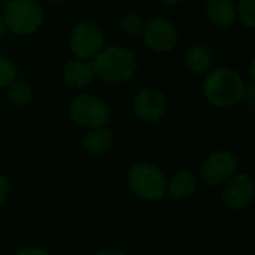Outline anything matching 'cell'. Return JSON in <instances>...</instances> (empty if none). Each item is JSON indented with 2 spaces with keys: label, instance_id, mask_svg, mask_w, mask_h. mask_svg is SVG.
Wrapping results in <instances>:
<instances>
[{
  "label": "cell",
  "instance_id": "27",
  "mask_svg": "<svg viewBox=\"0 0 255 255\" xmlns=\"http://www.w3.org/2000/svg\"><path fill=\"white\" fill-rule=\"evenodd\" d=\"M0 255H1V254H0Z\"/></svg>",
  "mask_w": 255,
  "mask_h": 255
},
{
  "label": "cell",
  "instance_id": "4",
  "mask_svg": "<svg viewBox=\"0 0 255 255\" xmlns=\"http://www.w3.org/2000/svg\"><path fill=\"white\" fill-rule=\"evenodd\" d=\"M3 21L15 34H31L40 27L43 10L36 0H9L4 6Z\"/></svg>",
  "mask_w": 255,
  "mask_h": 255
},
{
  "label": "cell",
  "instance_id": "12",
  "mask_svg": "<svg viewBox=\"0 0 255 255\" xmlns=\"http://www.w3.org/2000/svg\"><path fill=\"white\" fill-rule=\"evenodd\" d=\"M197 190V176L190 170H179L167 182V194L173 200H184L193 196Z\"/></svg>",
  "mask_w": 255,
  "mask_h": 255
},
{
  "label": "cell",
  "instance_id": "3",
  "mask_svg": "<svg viewBox=\"0 0 255 255\" xmlns=\"http://www.w3.org/2000/svg\"><path fill=\"white\" fill-rule=\"evenodd\" d=\"M130 191L143 202H160L167 194V179L160 167L151 163L134 164L127 175Z\"/></svg>",
  "mask_w": 255,
  "mask_h": 255
},
{
  "label": "cell",
  "instance_id": "13",
  "mask_svg": "<svg viewBox=\"0 0 255 255\" xmlns=\"http://www.w3.org/2000/svg\"><path fill=\"white\" fill-rule=\"evenodd\" d=\"M206 13L218 27H229L236 21V4L233 0H208Z\"/></svg>",
  "mask_w": 255,
  "mask_h": 255
},
{
  "label": "cell",
  "instance_id": "16",
  "mask_svg": "<svg viewBox=\"0 0 255 255\" xmlns=\"http://www.w3.org/2000/svg\"><path fill=\"white\" fill-rule=\"evenodd\" d=\"M7 96L9 99L19 105V106H25L31 102L33 99V91L31 88L21 79H13L9 85H7Z\"/></svg>",
  "mask_w": 255,
  "mask_h": 255
},
{
  "label": "cell",
  "instance_id": "5",
  "mask_svg": "<svg viewBox=\"0 0 255 255\" xmlns=\"http://www.w3.org/2000/svg\"><path fill=\"white\" fill-rule=\"evenodd\" d=\"M70 117L78 126L85 128L103 127L109 123V108L102 99L93 94H82L72 102Z\"/></svg>",
  "mask_w": 255,
  "mask_h": 255
},
{
  "label": "cell",
  "instance_id": "14",
  "mask_svg": "<svg viewBox=\"0 0 255 255\" xmlns=\"http://www.w3.org/2000/svg\"><path fill=\"white\" fill-rule=\"evenodd\" d=\"M112 131L103 126V127H96L91 128L85 137H84V148L87 149V152H90L91 155H103L109 151L111 145H112Z\"/></svg>",
  "mask_w": 255,
  "mask_h": 255
},
{
  "label": "cell",
  "instance_id": "8",
  "mask_svg": "<svg viewBox=\"0 0 255 255\" xmlns=\"http://www.w3.org/2000/svg\"><path fill=\"white\" fill-rule=\"evenodd\" d=\"M145 43L157 52H166L175 48L178 42V31L175 25L161 16H154L143 22L142 30Z\"/></svg>",
  "mask_w": 255,
  "mask_h": 255
},
{
  "label": "cell",
  "instance_id": "21",
  "mask_svg": "<svg viewBox=\"0 0 255 255\" xmlns=\"http://www.w3.org/2000/svg\"><path fill=\"white\" fill-rule=\"evenodd\" d=\"M16 255H51L49 253H46L45 250H40L37 247H28V248H22L19 250Z\"/></svg>",
  "mask_w": 255,
  "mask_h": 255
},
{
  "label": "cell",
  "instance_id": "19",
  "mask_svg": "<svg viewBox=\"0 0 255 255\" xmlns=\"http://www.w3.org/2000/svg\"><path fill=\"white\" fill-rule=\"evenodd\" d=\"M121 27L126 33L128 34H140L143 30V22L140 19L139 15L136 13H128L123 18L121 21Z\"/></svg>",
  "mask_w": 255,
  "mask_h": 255
},
{
  "label": "cell",
  "instance_id": "9",
  "mask_svg": "<svg viewBox=\"0 0 255 255\" xmlns=\"http://www.w3.org/2000/svg\"><path fill=\"white\" fill-rule=\"evenodd\" d=\"M224 205L232 211L245 209L254 199V182L245 173H235L224 185L221 193Z\"/></svg>",
  "mask_w": 255,
  "mask_h": 255
},
{
  "label": "cell",
  "instance_id": "20",
  "mask_svg": "<svg viewBox=\"0 0 255 255\" xmlns=\"http://www.w3.org/2000/svg\"><path fill=\"white\" fill-rule=\"evenodd\" d=\"M9 181L4 175L0 173V205H3L7 199V194H9Z\"/></svg>",
  "mask_w": 255,
  "mask_h": 255
},
{
  "label": "cell",
  "instance_id": "6",
  "mask_svg": "<svg viewBox=\"0 0 255 255\" xmlns=\"http://www.w3.org/2000/svg\"><path fill=\"white\" fill-rule=\"evenodd\" d=\"M235 173H238V160L230 151H214L211 152L202 167L200 176L211 187L224 185Z\"/></svg>",
  "mask_w": 255,
  "mask_h": 255
},
{
  "label": "cell",
  "instance_id": "15",
  "mask_svg": "<svg viewBox=\"0 0 255 255\" xmlns=\"http://www.w3.org/2000/svg\"><path fill=\"white\" fill-rule=\"evenodd\" d=\"M184 63L193 73H205L212 64V55L203 45H191L184 54Z\"/></svg>",
  "mask_w": 255,
  "mask_h": 255
},
{
  "label": "cell",
  "instance_id": "26",
  "mask_svg": "<svg viewBox=\"0 0 255 255\" xmlns=\"http://www.w3.org/2000/svg\"><path fill=\"white\" fill-rule=\"evenodd\" d=\"M0 227H1V218H0Z\"/></svg>",
  "mask_w": 255,
  "mask_h": 255
},
{
  "label": "cell",
  "instance_id": "7",
  "mask_svg": "<svg viewBox=\"0 0 255 255\" xmlns=\"http://www.w3.org/2000/svg\"><path fill=\"white\" fill-rule=\"evenodd\" d=\"M103 33L93 21H82L75 25L70 36V48L81 60L96 57L103 49Z\"/></svg>",
  "mask_w": 255,
  "mask_h": 255
},
{
  "label": "cell",
  "instance_id": "25",
  "mask_svg": "<svg viewBox=\"0 0 255 255\" xmlns=\"http://www.w3.org/2000/svg\"><path fill=\"white\" fill-rule=\"evenodd\" d=\"M49 1H64V0H49Z\"/></svg>",
  "mask_w": 255,
  "mask_h": 255
},
{
  "label": "cell",
  "instance_id": "22",
  "mask_svg": "<svg viewBox=\"0 0 255 255\" xmlns=\"http://www.w3.org/2000/svg\"><path fill=\"white\" fill-rule=\"evenodd\" d=\"M96 255H126L123 251L120 250H102L99 251Z\"/></svg>",
  "mask_w": 255,
  "mask_h": 255
},
{
  "label": "cell",
  "instance_id": "2",
  "mask_svg": "<svg viewBox=\"0 0 255 255\" xmlns=\"http://www.w3.org/2000/svg\"><path fill=\"white\" fill-rule=\"evenodd\" d=\"M94 75L108 82L128 81L137 67L136 57L131 51L121 46H109L102 49L91 63Z\"/></svg>",
  "mask_w": 255,
  "mask_h": 255
},
{
  "label": "cell",
  "instance_id": "17",
  "mask_svg": "<svg viewBox=\"0 0 255 255\" xmlns=\"http://www.w3.org/2000/svg\"><path fill=\"white\" fill-rule=\"evenodd\" d=\"M236 13L244 22V25L253 28L255 25V12H254V0H239L236 6Z\"/></svg>",
  "mask_w": 255,
  "mask_h": 255
},
{
  "label": "cell",
  "instance_id": "23",
  "mask_svg": "<svg viewBox=\"0 0 255 255\" xmlns=\"http://www.w3.org/2000/svg\"><path fill=\"white\" fill-rule=\"evenodd\" d=\"M4 30H6V25H4V21H3V16L0 15V37L3 36V33H4Z\"/></svg>",
  "mask_w": 255,
  "mask_h": 255
},
{
  "label": "cell",
  "instance_id": "11",
  "mask_svg": "<svg viewBox=\"0 0 255 255\" xmlns=\"http://www.w3.org/2000/svg\"><path fill=\"white\" fill-rule=\"evenodd\" d=\"M93 64L84 60H73L69 61L63 69V79L64 84L72 88H82L87 87L94 78Z\"/></svg>",
  "mask_w": 255,
  "mask_h": 255
},
{
  "label": "cell",
  "instance_id": "24",
  "mask_svg": "<svg viewBox=\"0 0 255 255\" xmlns=\"http://www.w3.org/2000/svg\"><path fill=\"white\" fill-rule=\"evenodd\" d=\"M161 1H164V3H167V4H176V3H179L181 0H161Z\"/></svg>",
  "mask_w": 255,
  "mask_h": 255
},
{
  "label": "cell",
  "instance_id": "1",
  "mask_svg": "<svg viewBox=\"0 0 255 255\" xmlns=\"http://www.w3.org/2000/svg\"><path fill=\"white\" fill-rule=\"evenodd\" d=\"M245 82L242 76L229 67L212 70L203 84V94L208 102L218 108H230L244 99Z\"/></svg>",
  "mask_w": 255,
  "mask_h": 255
},
{
  "label": "cell",
  "instance_id": "18",
  "mask_svg": "<svg viewBox=\"0 0 255 255\" xmlns=\"http://www.w3.org/2000/svg\"><path fill=\"white\" fill-rule=\"evenodd\" d=\"M13 79H16V66L0 55V87H7Z\"/></svg>",
  "mask_w": 255,
  "mask_h": 255
},
{
  "label": "cell",
  "instance_id": "10",
  "mask_svg": "<svg viewBox=\"0 0 255 255\" xmlns=\"http://www.w3.org/2000/svg\"><path fill=\"white\" fill-rule=\"evenodd\" d=\"M133 106L136 115L140 120L148 123H157L164 117L167 102L161 91L154 88H145L137 93Z\"/></svg>",
  "mask_w": 255,
  "mask_h": 255
}]
</instances>
